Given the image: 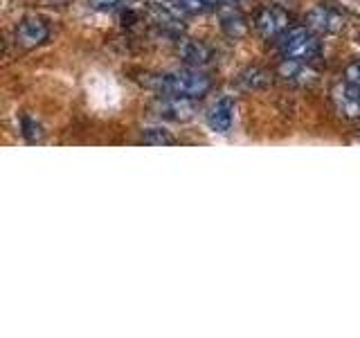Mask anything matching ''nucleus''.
Instances as JSON below:
<instances>
[{
    "instance_id": "1",
    "label": "nucleus",
    "mask_w": 360,
    "mask_h": 338,
    "mask_svg": "<svg viewBox=\"0 0 360 338\" xmlns=\"http://www.w3.org/2000/svg\"><path fill=\"white\" fill-rule=\"evenodd\" d=\"M151 86L165 95L198 99L210 93L212 79L205 73H198V70H180V73H167V75L153 77Z\"/></svg>"
},
{
    "instance_id": "2",
    "label": "nucleus",
    "mask_w": 360,
    "mask_h": 338,
    "mask_svg": "<svg viewBox=\"0 0 360 338\" xmlns=\"http://www.w3.org/2000/svg\"><path fill=\"white\" fill-rule=\"evenodd\" d=\"M320 50H322V45L318 37L311 32V27H288L277 39V52L281 59L309 63L320 54Z\"/></svg>"
},
{
    "instance_id": "3",
    "label": "nucleus",
    "mask_w": 360,
    "mask_h": 338,
    "mask_svg": "<svg viewBox=\"0 0 360 338\" xmlns=\"http://www.w3.org/2000/svg\"><path fill=\"white\" fill-rule=\"evenodd\" d=\"M333 104L338 108V113L349 120H356L360 118V86L354 82H347L345 84H338L333 88Z\"/></svg>"
},
{
    "instance_id": "4",
    "label": "nucleus",
    "mask_w": 360,
    "mask_h": 338,
    "mask_svg": "<svg viewBox=\"0 0 360 338\" xmlns=\"http://www.w3.org/2000/svg\"><path fill=\"white\" fill-rule=\"evenodd\" d=\"M288 14L279 7H266L257 14L255 25L266 39H279L288 30Z\"/></svg>"
},
{
    "instance_id": "5",
    "label": "nucleus",
    "mask_w": 360,
    "mask_h": 338,
    "mask_svg": "<svg viewBox=\"0 0 360 338\" xmlns=\"http://www.w3.org/2000/svg\"><path fill=\"white\" fill-rule=\"evenodd\" d=\"M48 39H50V27L45 20H41L37 16H30L18 23L16 43L22 45V48H37V45L45 43Z\"/></svg>"
},
{
    "instance_id": "6",
    "label": "nucleus",
    "mask_w": 360,
    "mask_h": 338,
    "mask_svg": "<svg viewBox=\"0 0 360 338\" xmlns=\"http://www.w3.org/2000/svg\"><path fill=\"white\" fill-rule=\"evenodd\" d=\"M223 3H236V0H165L160 9L167 16L178 20V18H185L191 14H200V11L214 9L217 5H223Z\"/></svg>"
},
{
    "instance_id": "7",
    "label": "nucleus",
    "mask_w": 360,
    "mask_h": 338,
    "mask_svg": "<svg viewBox=\"0 0 360 338\" xmlns=\"http://www.w3.org/2000/svg\"><path fill=\"white\" fill-rule=\"evenodd\" d=\"M307 23L309 27L315 30V32H340L345 27V18L340 11H335L333 7L329 5H315L309 14H307Z\"/></svg>"
},
{
    "instance_id": "8",
    "label": "nucleus",
    "mask_w": 360,
    "mask_h": 338,
    "mask_svg": "<svg viewBox=\"0 0 360 338\" xmlns=\"http://www.w3.org/2000/svg\"><path fill=\"white\" fill-rule=\"evenodd\" d=\"M196 113V104L191 97H178V95H169L162 104H160V115L167 120H176V122H185L191 120Z\"/></svg>"
},
{
    "instance_id": "9",
    "label": "nucleus",
    "mask_w": 360,
    "mask_h": 338,
    "mask_svg": "<svg viewBox=\"0 0 360 338\" xmlns=\"http://www.w3.org/2000/svg\"><path fill=\"white\" fill-rule=\"evenodd\" d=\"M234 122V101L230 97H221L207 113V124L219 133H228Z\"/></svg>"
},
{
    "instance_id": "10",
    "label": "nucleus",
    "mask_w": 360,
    "mask_h": 338,
    "mask_svg": "<svg viewBox=\"0 0 360 338\" xmlns=\"http://www.w3.org/2000/svg\"><path fill=\"white\" fill-rule=\"evenodd\" d=\"M279 75L284 77L286 82H297V84H309L315 77V73L311 68H307L304 61H290V59H281Z\"/></svg>"
},
{
    "instance_id": "11",
    "label": "nucleus",
    "mask_w": 360,
    "mask_h": 338,
    "mask_svg": "<svg viewBox=\"0 0 360 338\" xmlns=\"http://www.w3.org/2000/svg\"><path fill=\"white\" fill-rule=\"evenodd\" d=\"M180 56L189 63V65H202L212 61V50L207 48L205 43H198V41H185L180 45Z\"/></svg>"
},
{
    "instance_id": "12",
    "label": "nucleus",
    "mask_w": 360,
    "mask_h": 338,
    "mask_svg": "<svg viewBox=\"0 0 360 338\" xmlns=\"http://www.w3.org/2000/svg\"><path fill=\"white\" fill-rule=\"evenodd\" d=\"M142 142L144 144H153V146H169V144H176V138L167 129L160 127H151L142 133Z\"/></svg>"
},
{
    "instance_id": "13",
    "label": "nucleus",
    "mask_w": 360,
    "mask_h": 338,
    "mask_svg": "<svg viewBox=\"0 0 360 338\" xmlns=\"http://www.w3.org/2000/svg\"><path fill=\"white\" fill-rule=\"evenodd\" d=\"M268 82H270L268 73L259 70V68H252V70H245V73L241 75V84H243L245 88H252V90H257V88H264Z\"/></svg>"
},
{
    "instance_id": "14",
    "label": "nucleus",
    "mask_w": 360,
    "mask_h": 338,
    "mask_svg": "<svg viewBox=\"0 0 360 338\" xmlns=\"http://www.w3.org/2000/svg\"><path fill=\"white\" fill-rule=\"evenodd\" d=\"M223 30L230 34V37H243L248 25H245V20L239 16V14H228V16H223Z\"/></svg>"
},
{
    "instance_id": "15",
    "label": "nucleus",
    "mask_w": 360,
    "mask_h": 338,
    "mask_svg": "<svg viewBox=\"0 0 360 338\" xmlns=\"http://www.w3.org/2000/svg\"><path fill=\"white\" fill-rule=\"evenodd\" d=\"M20 127H22V135H25V138H27L30 142H34V140H39V138H41L37 122H34L32 118H22Z\"/></svg>"
},
{
    "instance_id": "16",
    "label": "nucleus",
    "mask_w": 360,
    "mask_h": 338,
    "mask_svg": "<svg viewBox=\"0 0 360 338\" xmlns=\"http://www.w3.org/2000/svg\"><path fill=\"white\" fill-rule=\"evenodd\" d=\"M122 3H124V0H90V7H95V9H112V7H117Z\"/></svg>"
},
{
    "instance_id": "17",
    "label": "nucleus",
    "mask_w": 360,
    "mask_h": 338,
    "mask_svg": "<svg viewBox=\"0 0 360 338\" xmlns=\"http://www.w3.org/2000/svg\"><path fill=\"white\" fill-rule=\"evenodd\" d=\"M347 79L360 86V61H356V63H352L347 68Z\"/></svg>"
}]
</instances>
